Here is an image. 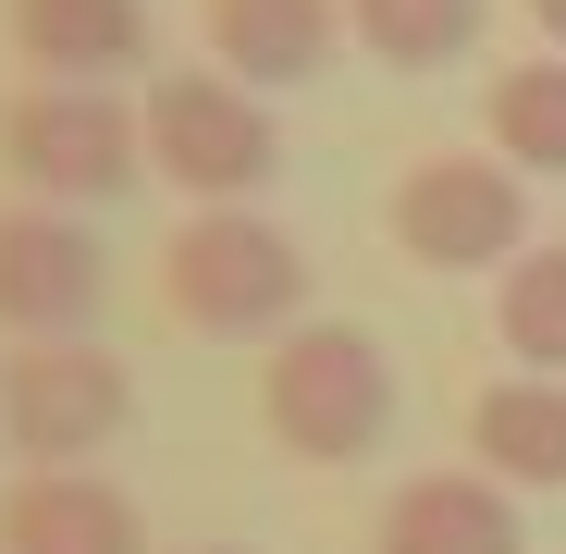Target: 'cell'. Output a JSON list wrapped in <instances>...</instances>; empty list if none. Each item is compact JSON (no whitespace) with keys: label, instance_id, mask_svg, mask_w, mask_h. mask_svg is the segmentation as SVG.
<instances>
[{"label":"cell","instance_id":"6da1fadb","mask_svg":"<svg viewBox=\"0 0 566 554\" xmlns=\"http://www.w3.org/2000/svg\"><path fill=\"white\" fill-rule=\"evenodd\" d=\"M259 431L296 469H357L395 431V357L357 321H283L271 357H259Z\"/></svg>","mask_w":566,"mask_h":554},{"label":"cell","instance_id":"7a4b0ae2","mask_svg":"<svg viewBox=\"0 0 566 554\" xmlns=\"http://www.w3.org/2000/svg\"><path fill=\"white\" fill-rule=\"evenodd\" d=\"M160 309L185 333H283L308 321V247L271 210H185L160 247Z\"/></svg>","mask_w":566,"mask_h":554},{"label":"cell","instance_id":"3957f363","mask_svg":"<svg viewBox=\"0 0 566 554\" xmlns=\"http://www.w3.org/2000/svg\"><path fill=\"white\" fill-rule=\"evenodd\" d=\"M0 173L50 210H112L124 185H148V112L124 86H62L38 74L13 112H0Z\"/></svg>","mask_w":566,"mask_h":554},{"label":"cell","instance_id":"277c9868","mask_svg":"<svg viewBox=\"0 0 566 554\" xmlns=\"http://www.w3.org/2000/svg\"><path fill=\"white\" fill-rule=\"evenodd\" d=\"M136 112H148V173L185 185V210H247L283 173V124L234 74H160Z\"/></svg>","mask_w":566,"mask_h":554},{"label":"cell","instance_id":"5b68a950","mask_svg":"<svg viewBox=\"0 0 566 554\" xmlns=\"http://www.w3.org/2000/svg\"><path fill=\"white\" fill-rule=\"evenodd\" d=\"M395 247L419 271H493L530 247V173L517 160H481V148H431L395 173V198H382Z\"/></svg>","mask_w":566,"mask_h":554},{"label":"cell","instance_id":"8992f818","mask_svg":"<svg viewBox=\"0 0 566 554\" xmlns=\"http://www.w3.org/2000/svg\"><path fill=\"white\" fill-rule=\"evenodd\" d=\"M124 419H136V369L112 345L50 333L25 357H0V443H13L25 469H74V456H99Z\"/></svg>","mask_w":566,"mask_h":554},{"label":"cell","instance_id":"52a82bcc","mask_svg":"<svg viewBox=\"0 0 566 554\" xmlns=\"http://www.w3.org/2000/svg\"><path fill=\"white\" fill-rule=\"evenodd\" d=\"M99 296H112V259L86 234V210H50V198L0 210V333H25V345L86 333Z\"/></svg>","mask_w":566,"mask_h":554},{"label":"cell","instance_id":"ba28073f","mask_svg":"<svg viewBox=\"0 0 566 554\" xmlns=\"http://www.w3.org/2000/svg\"><path fill=\"white\" fill-rule=\"evenodd\" d=\"M0 554H148V518L99 469H25L0 493Z\"/></svg>","mask_w":566,"mask_h":554},{"label":"cell","instance_id":"9c48e42d","mask_svg":"<svg viewBox=\"0 0 566 554\" xmlns=\"http://www.w3.org/2000/svg\"><path fill=\"white\" fill-rule=\"evenodd\" d=\"M369 554H517V493L493 469L395 481V505L369 518Z\"/></svg>","mask_w":566,"mask_h":554},{"label":"cell","instance_id":"30bf717a","mask_svg":"<svg viewBox=\"0 0 566 554\" xmlns=\"http://www.w3.org/2000/svg\"><path fill=\"white\" fill-rule=\"evenodd\" d=\"M345 50V0H210V62L234 86H308Z\"/></svg>","mask_w":566,"mask_h":554},{"label":"cell","instance_id":"8fae6325","mask_svg":"<svg viewBox=\"0 0 566 554\" xmlns=\"http://www.w3.org/2000/svg\"><path fill=\"white\" fill-rule=\"evenodd\" d=\"M468 456L505 493H566V383L554 369H505L468 395Z\"/></svg>","mask_w":566,"mask_h":554},{"label":"cell","instance_id":"7c38bea8","mask_svg":"<svg viewBox=\"0 0 566 554\" xmlns=\"http://www.w3.org/2000/svg\"><path fill=\"white\" fill-rule=\"evenodd\" d=\"M13 50L62 86H124L148 62V0H13Z\"/></svg>","mask_w":566,"mask_h":554},{"label":"cell","instance_id":"4fadbf2b","mask_svg":"<svg viewBox=\"0 0 566 554\" xmlns=\"http://www.w3.org/2000/svg\"><path fill=\"white\" fill-rule=\"evenodd\" d=\"M345 38L369 62H395V74H443L481 38V0H345Z\"/></svg>","mask_w":566,"mask_h":554},{"label":"cell","instance_id":"5bb4252c","mask_svg":"<svg viewBox=\"0 0 566 554\" xmlns=\"http://www.w3.org/2000/svg\"><path fill=\"white\" fill-rule=\"evenodd\" d=\"M481 124H493V160L566 185V50H554V62H505L493 100H481Z\"/></svg>","mask_w":566,"mask_h":554},{"label":"cell","instance_id":"9a60e30c","mask_svg":"<svg viewBox=\"0 0 566 554\" xmlns=\"http://www.w3.org/2000/svg\"><path fill=\"white\" fill-rule=\"evenodd\" d=\"M493 321H505V357H517V369H554V383H566V234L505 259Z\"/></svg>","mask_w":566,"mask_h":554},{"label":"cell","instance_id":"2e32d148","mask_svg":"<svg viewBox=\"0 0 566 554\" xmlns=\"http://www.w3.org/2000/svg\"><path fill=\"white\" fill-rule=\"evenodd\" d=\"M530 25H542V38H554V50H566V0H530Z\"/></svg>","mask_w":566,"mask_h":554},{"label":"cell","instance_id":"e0dca14e","mask_svg":"<svg viewBox=\"0 0 566 554\" xmlns=\"http://www.w3.org/2000/svg\"><path fill=\"white\" fill-rule=\"evenodd\" d=\"M198 554H234V542H198Z\"/></svg>","mask_w":566,"mask_h":554}]
</instances>
